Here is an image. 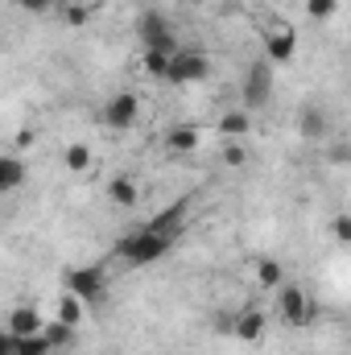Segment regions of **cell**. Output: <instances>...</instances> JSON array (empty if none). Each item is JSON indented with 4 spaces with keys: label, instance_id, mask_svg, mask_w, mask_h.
I'll return each instance as SVG.
<instances>
[{
    "label": "cell",
    "instance_id": "obj_5",
    "mask_svg": "<svg viewBox=\"0 0 351 355\" xmlns=\"http://www.w3.org/2000/svg\"><path fill=\"white\" fill-rule=\"evenodd\" d=\"M273 99V62L268 58H257L244 75V112L252 107H264Z\"/></svg>",
    "mask_w": 351,
    "mask_h": 355
},
{
    "label": "cell",
    "instance_id": "obj_15",
    "mask_svg": "<svg viewBox=\"0 0 351 355\" xmlns=\"http://www.w3.org/2000/svg\"><path fill=\"white\" fill-rule=\"evenodd\" d=\"M182 219H186V207H182V202H174V207H166L162 215H153L145 227H149V232H162V236H174V240H178V232H182Z\"/></svg>",
    "mask_w": 351,
    "mask_h": 355
},
{
    "label": "cell",
    "instance_id": "obj_7",
    "mask_svg": "<svg viewBox=\"0 0 351 355\" xmlns=\"http://www.w3.org/2000/svg\"><path fill=\"white\" fill-rule=\"evenodd\" d=\"M62 281H67V289H71V293H79L87 306H91V302H103V297H108V281H103V268H95V265H87V268H71Z\"/></svg>",
    "mask_w": 351,
    "mask_h": 355
},
{
    "label": "cell",
    "instance_id": "obj_24",
    "mask_svg": "<svg viewBox=\"0 0 351 355\" xmlns=\"http://www.w3.org/2000/svg\"><path fill=\"white\" fill-rule=\"evenodd\" d=\"M331 240H335V244H343V248H351V211L331 215Z\"/></svg>",
    "mask_w": 351,
    "mask_h": 355
},
{
    "label": "cell",
    "instance_id": "obj_3",
    "mask_svg": "<svg viewBox=\"0 0 351 355\" xmlns=\"http://www.w3.org/2000/svg\"><path fill=\"white\" fill-rule=\"evenodd\" d=\"M264 58L273 62V67H285V62H293V54H298V33H293V25L289 21H281V17H273L268 25H264Z\"/></svg>",
    "mask_w": 351,
    "mask_h": 355
},
{
    "label": "cell",
    "instance_id": "obj_12",
    "mask_svg": "<svg viewBox=\"0 0 351 355\" xmlns=\"http://www.w3.org/2000/svg\"><path fill=\"white\" fill-rule=\"evenodd\" d=\"M162 145H166V153H194L198 145H203V128H194V124H178V128H166V137H162Z\"/></svg>",
    "mask_w": 351,
    "mask_h": 355
},
{
    "label": "cell",
    "instance_id": "obj_19",
    "mask_svg": "<svg viewBox=\"0 0 351 355\" xmlns=\"http://www.w3.org/2000/svg\"><path fill=\"white\" fill-rule=\"evenodd\" d=\"M257 285H261V289H281V285H285V268H281V261L261 257V261H257Z\"/></svg>",
    "mask_w": 351,
    "mask_h": 355
},
{
    "label": "cell",
    "instance_id": "obj_11",
    "mask_svg": "<svg viewBox=\"0 0 351 355\" xmlns=\"http://www.w3.org/2000/svg\"><path fill=\"white\" fill-rule=\"evenodd\" d=\"M170 33H174V29H170L166 12L145 8V12L137 17V37H141V46H153V42H162V37H170Z\"/></svg>",
    "mask_w": 351,
    "mask_h": 355
},
{
    "label": "cell",
    "instance_id": "obj_18",
    "mask_svg": "<svg viewBox=\"0 0 351 355\" xmlns=\"http://www.w3.org/2000/svg\"><path fill=\"white\" fill-rule=\"evenodd\" d=\"M25 174H29V170H25V162H21L17 153H4V157H0V190H4V194L17 190V186L25 182Z\"/></svg>",
    "mask_w": 351,
    "mask_h": 355
},
{
    "label": "cell",
    "instance_id": "obj_27",
    "mask_svg": "<svg viewBox=\"0 0 351 355\" xmlns=\"http://www.w3.org/2000/svg\"><path fill=\"white\" fill-rule=\"evenodd\" d=\"M25 12H50V8H62V0H21Z\"/></svg>",
    "mask_w": 351,
    "mask_h": 355
},
{
    "label": "cell",
    "instance_id": "obj_16",
    "mask_svg": "<svg viewBox=\"0 0 351 355\" xmlns=\"http://www.w3.org/2000/svg\"><path fill=\"white\" fill-rule=\"evenodd\" d=\"M91 166H95V157H91V149L83 141H71V145L62 149V170H67V174H87Z\"/></svg>",
    "mask_w": 351,
    "mask_h": 355
},
{
    "label": "cell",
    "instance_id": "obj_28",
    "mask_svg": "<svg viewBox=\"0 0 351 355\" xmlns=\"http://www.w3.org/2000/svg\"><path fill=\"white\" fill-rule=\"evenodd\" d=\"M0 355H17V335H12V331L0 335Z\"/></svg>",
    "mask_w": 351,
    "mask_h": 355
},
{
    "label": "cell",
    "instance_id": "obj_10",
    "mask_svg": "<svg viewBox=\"0 0 351 355\" xmlns=\"http://www.w3.org/2000/svg\"><path fill=\"white\" fill-rule=\"evenodd\" d=\"M298 137L310 141V145L327 141V137H331V120H327V112H323V107H302V112H298Z\"/></svg>",
    "mask_w": 351,
    "mask_h": 355
},
{
    "label": "cell",
    "instance_id": "obj_4",
    "mask_svg": "<svg viewBox=\"0 0 351 355\" xmlns=\"http://www.w3.org/2000/svg\"><path fill=\"white\" fill-rule=\"evenodd\" d=\"M203 79H211V58L194 46H182L174 54V62H170L166 83H203Z\"/></svg>",
    "mask_w": 351,
    "mask_h": 355
},
{
    "label": "cell",
    "instance_id": "obj_14",
    "mask_svg": "<svg viewBox=\"0 0 351 355\" xmlns=\"http://www.w3.org/2000/svg\"><path fill=\"white\" fill-rule=\"evenodd\" d=\"M215 128H219L223 141H244V137L252 132V116H248V112H223Z\"/></svg>",
    "mask_w": 351,
    "mask_h": 355
},
{
    "label": "cell",
    "instance_id": "obj_17",
    "mask_svg": "<svg viewBox=\"0 0 351 355\" xmlns=\"http://www.w3.org/2000/svg\"><path fill=\"white\" fill-rule=\"evenodd\" d=\"M83 314H87V302H83L79 293L62 289V297H58V322H67V327H79V322H83Z\"/></svg>",
    "mask_w": 351,
    "mask_h": 355
},
{
    "label": "cell",
    "instance_id": "obj_23",
    "mask_svg": "<svg viewBox=\"0 0 351 355\" xmlns=\"http://www.w3.org/2000/svg\"><path fill=\"white\" fill-rule=\"evenodd\" d=\"M219 162H223V166H232V170H240V166H248V149H244L240 141H223Z\"/></svg>",
    "mask_w": 351,
    "mask_h": 355
},
{
    "label": "cell",
    "instance_id": "obj_25",
    "mask_svg": "<svg viewBox=\"0 0 351 355\" xmlns=\"http://www.w3.org/2000/svg\"><path fill=\"white\" fill-rule=\"evenodd\" d=\"M335 12H339V0H306V17H310V21H318V25H323V21H331Z\"/></svg>",
    "mask_w": 351,
    "mask_h": 355
},
{
    "label": "cell",
    "instance_id": "obj_30",
    "mask_svg": "<svg viewBox=\"0 0 351 355\" xmlns=\"http://www.w3.org/2000/svg\"><path fill=\"white\" fill-rule=\"evenodd\" d=\"M182 4H194V0H182Z\"/></svg>",
    "mask_w": 351,
    "mask_h": 355
},
{
    "label": "cell",
    "instance_id": "obj_8",
    "mask_svg": "<svg viewBox=\"0 0 351 355\" xmlns=\"http://www.w3.org/2000/svg\"><path fill=\"white\" fill-rule=\"evenodd\" d=\"M264 331H268V318H264V310H257V306H248V310H240L232 318V335L240 343H261Z\"/></svg>",
    "mask_w": 351,
    "mask_h": 355
},
{
    "label": "cell",
    "instance_id": "obj_21",
    "mask_svg": "<svg viewBox=\"0 0 351 355\" xmlns=\"http://www.w3.org/2000/svg\"><path fill=\"white\" fill-rule=\"evenodd\" d=\"M170 62H174V54H166V50H145L141 54V71L153 75V79H166L170 75Z\"/></svg>",
    "mask_w": 351,
    "mask_h": 355
},
{
    "label": "cell",
    "instance_id": "obj_1",
    "mask_svg": "<svg viewBox=\"0 0 351 355\" xmlns=\"http://www.w3.org/2000/svg\"><path fill=\"white\" fill-rule=\"evenodd\" d=\"M170 248H174V236H162V232H149V227H141V232H132V236H124V240L116 244V257H120L124 265L141 268V265H153V261H162Z\"/></svg>",
    "mask_w": 351,
    "mask_h": 355
},
{
    "label": "cell",
    "instance_id": "obj_2",
    "mask_svg": "<svg viewBox=\"0 0 351 355\" xmlns=\"http://www.w3.org/2000/svg\"><path fill=\"white\" fill-rule=\"evenodd\" d=\"M277 314H281L285 327H306V322H314L318 306L302 285H281L277 289Z\"/></svg>",
    "mask_w": 351,
    "mask_h": 355
},
{
    "label": "cell",
    "instance_id": "obj_22",
    "mask_svg": "<svg viewBox=\"0 0 351 355\" xmlns=\"http://www.w3.org/2000/svg\"><path fill=\"white\" fill-rule=\"evenodd\" d=\"M75 331H79V327H67V322H58V318H54V322H46V331H42V335H46V339H50V347L58 352V347H71V343H75Z\"/></svg>",
    "mask_w": 351,
    "mask_h": 355
},
{
    "label": "cell",
    "instance_id": "obj_9",
    "mask_svg": "<svg viewBox=\"0 0 351 355\" xmlns=\"http://www.w3.org/2000/svg\"><path fill=\"white\" fill-rule=\"evenodd\" d=\"M108 202L120 207V211H137V202H141V186H137V178L132 174L108 178Z\"/></svg>",
    "mask_w": 351,
    "mask_h": 355
},
{
    "label": "cell",
    "instance_id": "obj_29",
    "mask_svg": "<svg viewBox=\"0 0 351 355\" xmlns=\"http://www.w3.org/2000/svg\"><path fill=\"white\" fill-rule=\"evenodd\" d=\"M91 4H95V8H99V4H103V0H91Z\"/></svg>",
    "mask_w": 351,
    "mask_h": 355
},
{
    "label": "cell",
    "instance_id": "obj_26",
    "mask_svg": "<svg viewBox=\"0 0 351 355\" xmlns=\"http://www.w3.org/2000/svg\"><path fill=\"white\" fill-rule=\"evenodd\" d=\"M327 157H331L335 166H348V162H351V145H348V141H335V145L327 149Z\"/></svg>",
    "mask_w": 351,
    "mask_h": 355
},
{
    "label": "cell",
    "instance_id": "obj_6",
    "mask_svg": "<svg viewBox=\"0 0 351 355\" xmlns=\"http://www.w3.org/2000/svg\"><path fill=\"white\" fill-rule=\"evenodd\" d=\"M137 116H141V99H137L132 91L112 95V99L103 103V112H99V120H103L108 128H116V132H128V128L137 124Z\"/></svg>",
    "mask_w": 351,
    "mask_h": 355
},
{
    "label": "cell",
    "instance_id": "obj_20",
    "mask_svg": "<svg viewBox=\"0 0 351 355\" xmlns=\"http://www.w3.org/2000/svg\"><path fill=\"white\" fill-rule=\"evenodd\" d=\"M91 12H95L91 0H62V21H67L71 29H83L91 21Z\"/></svg>",
    "mask_w": 351,
    "mask_h": 355
},
{
    "label": "cell",
    "instance_id": "obj_13",
    "mask_svg": "<svg viewBox=\"0 0 351 355\" xmlns=\"http://www.w3.org/2000/svg\"><path fill=\"white\" fill-rule=\"evenodd\" d=\"M4 331H12V335H42L46 331V318L33 310V306H17V310H8V327Z\"/></svg>",
    "mask_w": 351,
    "mask_h": 355
}]
</instances>
